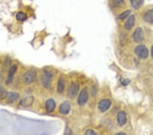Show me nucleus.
<instances>
[{
	"mask_svg": "<svg viewBox=\"0 0 153 135\" xmlns=\"http://www.w3.org/2000/svg\"><path fill=\"white\" fill-rule=\"evenodd\" d=\"M123 2H124V0H113V4L116 6H120L123 4Z\"/></svg>",
	"mask_w": 153,
	"mask_h": 135,
	"instance_id": "obj_22",
	"label": "nucleus"
},
{
	"mask_svg": "<svg viewBox=\"0 0 153 135\" xmlns=\"http://www.w3.org/2000/svg\"><path fill=\"white\" fill-rule=\"evenodd\" d=\"M88 100V92L86 88L81 91L78 98V103L79 105H84Z\"/></svg>",
	"mask_w": 153,
	"mask_h": 135,
	"instance_id": "obj_4",
	"label": "nucleus"
},
{
	"mask_svg": "<svg viewBox=\"0 0 153 135\" xmlns=\"http://www.w3.org/2000/svg\"><path fill=\"white\" fill-rule=\"evenodd\" d=\"M78 92V85L76 83H71L68 89V95L70 98H74Z\"/></svg>",
	"mask_w": 153,
	"mask_h": 135,
	"instance_id": "obj_5",
	"label": "nucleus"
},
{
	"mask_svg": "<svg viewBox=\"0 0 153 135\" xmlns=\"http://www.w3.org/2000/svg\"><path fill=\"white\" fill-rule=\"evenodd\" d=\"M129 14H130V11L127 10V11H125L120 14L119 16H118V18H119L120 19H121V20H123V19H125L126 18H127V17L129 16Z\"/></svg>",
	"mask_w": 153,
	"mask_h": 135,
	"instance_id": "obj_20",
	"label": "nucleus"
},
{
	"mask_svg": "<svg viewBox=\"0 0 153 135\" xmlns=\"http://www.w3.org/2000/svg\"><path fill=\"white\" fill-rule=\"evenodd\" d=\"M7 95H8V92H6L3 87L0 85V98L1 99H4V98H6Z\"/></svg>",
	"mask_w": 153,
	"mask_h": 135,
	"instance_id": "obj_19",
	"label": "nucleus"
},
{
	"mask_svg": "<svg viewBox=\"0 0 153 135\" xmlns=\"http://www.w3.org/2000/svg\"><path fill=\"white\" fill-rule=\"evenodd\" d=\"M19 95L16 92H9L7 95L6 99L8 102H13L19 98Z\"/></svg>",
	"mask_w": 153,
	"mask_h": 135,
	"instance_id": "obj_14",
	"label": "nucleus"
},
{
	"mask_svg": "<svg viewBox=\"0 0 153 135\" xmlns=\"http://www.w3.org/2000/svg\"><path fill=\"white\" fill-rule=\"evenodd\" d=\"M16 70H17V67H16V66H15V65L12 66V67L10 68L8 77H7V79H6V83L7 85L10 84V83H12V80H13L14 76V75H15Z\"/></svg>",
	"mask_w": 153,
	"mask_h": 135,
	"instance_id": "obj_10",
	"label": "nucleus"
},
{
	"mask_svg": "<svg viewBox=\"0 0 153 135\" xmlns=\"http://www.w3.org/2000/svg\"><path fill=\"white\" fill-rule=\"evenodd\" d=\"M16 19L19 21H24L27 19V16L23 12H19L16 15Z\"/></svg>",
	"mask_w": 153,
	"mask_h": 135,
	"instance_id": "obj_18",
	"label": "nucleus"
},
{
	"mask_svg": "<svg viewBox=\"0 0 153 135\" xmlns=\"http://www.w3.org/2000/svg\"><path fill=\"white\" fill-rule=\"evenodd\" d=\"M33 100H34V98L32 95H27V96L23 98V99L21 100L20 104L23 107H27L31 106V105L33 104Z\"/></svg>",
	"mask_w": 153,
	"mask_h": 135,
	"instance_id": "obj_9",
	"label": "nucleus"
},
{
	"mask_svg": "<svg viewBox=\"0 0 153 135\" xmlns=\"http://www.w3.org/2000/svg\"><path fill=\"white\" fill-rule=\"evenodd\" d=\"M120 81L121 82L122 84L124 85V86H126L128 84H129L130 83V80L129 79H127V78H121V79L120 80Z\"/></svg>",
	"mask_w": 153,
	"mask_h": 135,
	"instance_id": "obj_21",
	"label": "nucleus"
},
{
	"mask_svg": "<svg viewBox=\"0 0 153 135\" xmlns=\"http://www.w3.org/2000/svg\"><path fill=\"white\" fill-rule=\"evenodd\" d=\"M135 24V16L134 15H132L131 17H129V19H128L127 21L125 23V28L128 29V30H130L133 28V27L134 26Z\"/></svg>",
	"mask_w": 153,
	"mask_h": 135,
	"instance_id": "obj_15",
	"label": "nucleus"
},
{
	"mask_svg": "<svg viewBox=\"0 0 153 135\" xmlns=\"http://www.w3.org/2000/svg\"><path fill=\"white\" fill-rule=\"evenodd\" d=\"M64 90H65V82L62 78H59L57 85V92L61 94L63 92Z\"/></svg>",
	"mask_w": 153,
	"mask_h": 135,
	"instance_id": "obj_17",
	"label": "nucleus"
},
{
	"mask_svg": "<svg viewBox=\"0 0 153 135\" xmlns=\"http://www.w3.org/2000/svg\"><path fill=\"white\" fill-rule=\"evenodd\" d=\"M85 134H94V135H96V134H97V133H96L95 131H92V130L90 129V130H88V131L85 132Z\"/></svg>",
	"mask_w": 153,
	"mask_h": 135,
	"instance_id": "obj_23",
	"label": "nucleus"
},
{
	"mask_svg": "<svg viewBox=\"0 0 153 135\" xmlns=\"http://www.w3.org/2000/svg\"><path fill=\"white\" fill-rule=\"evenodd\" d=\"M55 102L53 99H49L46 102V109L48 113L53 112L55 109Z\"/></svg>",
	"mask_w": 153,
	"mask_h": 135,
	"instance_id": "obj_12",
	"label": "nucleus"
},
{
	"mask_svg": "<svg viewBox=\"0 0 153 135\" xmlns=\"http://www.w3.org/2000/svg\"><path fill=\"white\" fill-rule=\"evenodd\" d=\"M116 134H117V135H119V134L124 135V134H125V133H123V132H119V133H117Z\"/></svg>",
	"mask_w": 153,
	"mask_h": 135,
	"instance_id": "obj_25",
	"label": "nucleus"
},
{
	"mask_svg": "<svg viewBox=\"0 0 153 135\" xmlns=\"http://www.w3.org/2000/svg\"><path fill=\"white\" fill-rule=\"evenodd\" d=\"M144 19L147 23H153V10H150L146 12L144 16Z\"/></svg>",
	"mask_w": 153,
	"mask_h": 135,
	"instance_id": "obj_13",
	"label": "nucleus"
},
{
	"mask_svg": "<svg viewBox=\"0 0 153 135\" xmlns=\"http://www.w3.org/2000/svg\"><path fill=\"white\" fill-rule=\"evenodd\" d=\"M144 0H130V3L133 8L135 9H139L142 6Z\"/></svg>",
	"mask_w": 153,
	"mask_h": 135,
	"instance_id": "obj_16",
	"label": "nucleus"
},
{
	"mask_svg": "<svg viewBox=\"0 0 153 135\" xmlns=\"http://www.w3.org/2000/svg\"><path fill=\"white\" fill-rule=\"evenodd\" d=\"M117 121L120 126H123L127 122V116L124 111H120L118 113L117 115Z\"/></svg>",
	"mask_w": 153,
	"mask_h": 135,
	"instance_id": "obj_11",
	"label": "nucleus"
},
{
	"mask_svg": "<svg viewBox=\"0 0 153 135\" xmlns=\"http://www.w3.org/2000/svg\"><path fill=\"white\" fill-rule=\"evenodd\" d=\"M134 40L135 43H140L144 40V32L142 28H138L134 33Z\"/></svg>",
	"mask_w": 153,
	"mask_h": 135,
	"instance_id": "obj_7",
	"label": "nucleus"
},
{
	"mask_svg": "<svg viewBox=\"0 0 153 135\" xmlns=\"http://www.w3.org/2000/svg\"><path fill=\"white\" fill-rule=\"evenodd\" d=\"M71 104L69 101H64L62 104L59 107V110L61 114L63 115H67L69 113L70 110Z\"/></svg>",
	"mask_w": 153,
	"mask_h": 135,
	"instance_id": "obj_8",
	"label": "nucleus"
},
{
	"mask_svg": "<svg viewBox=\"0 0 153 135\" xmlns=\"http://www.w3.org/2000/svg\"><path fill=\"white\" fill-rule=\"evenodd\" d=\"M36 79V72L33 70H29L24 74L23 80L25 84H31Z\"/></svg>",
	"mask_w": 153,
	"mask_h": 135,
	"instance_id": "obj_1",
	"label": "nucleus"
},
{
	"mask_svg": "<svg viewBox=\"0 0 153 135\" xmlns=\"http://www.w3.org/2000/svg\"><path fill=\"white\" fill-rule=\"evenodd\" d=\"M151 55H152V57L153 59V46H152V48H151Z\"/></svg>",
	"mask_w": 153,
	"mask_h": 135,
	"instance_id": "obj_24",
	"label": "nucleus"
},
{
	"mask_svg": "<svg viewBox=\"0 0 153 135\" xmlns=\"http://www.w3.org/2000/svg\"><path fill=\"white\" fill-rule=\"evenodd\" d=\"M111 106V101L108 99H104L101 100L98 104V109L101 112H105L109 109Z\"/></svg>",
	"mask_w": 153,
	"mask_h": 135,
	"instance_id": "obj_6",
	"label": "nucleus"
},
{
	"mask_svg": "<svg viewBox=\"0 0 153 135\" xmlns=\"http://www.w3.org/2000/svg\"><path fill=\"white\" fill-rule=\"evenodd\" d=\"M135 52L138 57L142 59H146L149 55V51L144 45L137 46L135 49Z\"/></svg>",
	"mask_w": 153,
	"mask_h": 135,
	"instance_id": "obj_2",
	"label": "nucleus"
},
{
	"mask_svg": "<svg viewBox=\"0 0 153 135\" xmlns=\"http://www.w3.org/2000/svg\"><path fill=\"white\" fill-rule=\"evenodd\" d=\"M53 75L50 72H45L42 77V83L44 87L49 88L51 87Z\"/></svg>",
	"mask_w": 153,
	"mask_h": 135,
	"instance_id": "obj_3",
	"label": "nucleus"
}]
</instances>
